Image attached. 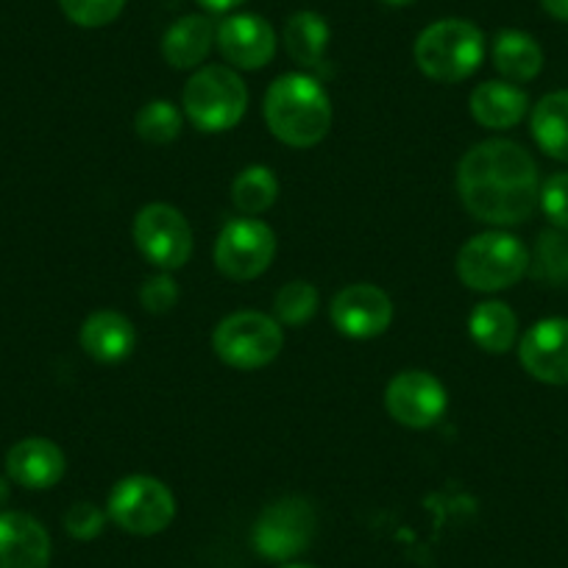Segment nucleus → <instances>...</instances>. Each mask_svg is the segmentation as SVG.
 Returning a JSON list of instances; mask_svg holds the SVG:
<instances>
[{
	"label": "nucleus",
	"instance_id": "nucleus-28",
	"mask_svg": "<svg viewBox=\"0 0 568 568\" xmlns=\"http://www.w3.org/2000/svg\"><path fill=\"white\" fill-rule=\"evenodd\" d=\"M59 7L68 14L70 23L81 29H101L120 18L125 0H59Z\"/></svg>",
	"mask_w": 568,
	"mask_h": 568
},
{
	"label": "nucleus",
	"instance_id": "nucleus-32",
	"mask_svg": "<svg viewBox=\"0 0 568 568\" xmlns=\"http://www.w3.org/2000/svg\"><path fill=\"white\" fill-rule=\"evenodd\" d=\"M195 3H199V7H204L206 12H212V14H226V12H232V9L243 7L245 0H195Z\"/></svg>",
	"mask_w": 568,
	"mask_h": 568
},
{
	"label": "nucleus",
	"instance_id": "nucleus-30",
	"mask_svg": "<svg viewBox=\"0 0 568 568\" xmlns=\"http://www.w3.org/2000/svg\"><path fill=\"white\" fill-rule=\"evenodd\" d=\"M179 302V287H176V278L171 276L168 271L156 273V276L145 278L140 287V304L149 313L154 315H165L176 307Z\"/></svg>",
	"mask_w": 568,
	"mask_h": 568
},
{
	"label": "nucleus",
	"instance_id": "nucleus-19",
	"mask_svg": "<svg viewBox=\"0 0 568 568\" xmlns=\"http://www.w3.org/2000/svg\"><path fill=\"white\" fill-rule=\"evenodd\" d=\"M217 26L212 23L206 14H187V18L176 20L171 29L165 31L162 40V57L171 68L176 70H193L210 57L212 45H215Z\"/></svg>",
	"mask_w": 568,
	"mask_h": 568
},
{
	"label": "nucleus",
	"instance_id": "nucleus-20",
	"mask_svg": "<svg viewBox=\"0 0 568 568\" xmlns=\"http://www.w3.org/2000/svg\"><path fill=\"white\" fill-rule=\"evenodd\" d=\"M494 64L505 81L527 84L544 70V51L527 31L507 29L499 31L494 40Z\"/></svg>",
	"mask_w": 568,
	"mask_h": 568
},
{
	"label": "nucleus",
	"instance_id": "nucleus-24",
	"mask_svg": "<svg viewBox=\"0 0 568 568\" xmlns=\"http://www.w3.org/2000/svg\"><path fill=\"white\" fill-rule=\"evenodd\" d=\"M278 195V179L271 168L251 165L232 182V201L243 215H262L273 206Z\"/></svg>",
	"mask_w": 568,
	"mask_h": 568
},
{
	"label": "nucleus",
	"instance_id": "nucleus-1",
	"mask_svg": "<svg viewBox=\"0 0 568 568\" xmlns=\"http://www.w3.org/2000/svg\"><path fill=\"white\" fill-rule=\"evenodd\" d=\"M457 193L477 221L516 226L538 206V165L518 142L485 140L457 165Z\"/></svg>",
	"mask_w": 568,
	"mask_h": 568
},
{
	"label": "nucleus",
	"instance_id": "nucleus-7",
	"mask_svg": "<svg viewBox=\"0 0 568 568\" xmlns=\"http://www.w3.org/2000/svg\"><path fill=\"white\" fill-rule=\"evenodd\" d=\"M106 516L129 535H160L176 518V496L162 479L134 474L112 488Z\"/></svg>",
	"mask_w": 568,
	"mask_h": 568
},
{
	"label": "nucleus",
	"instance_id": "nucleus-22",
	"mask_svg": "<svg viewBox=\"0 0 568 568\" xmlns=\"http://www.w3.org/2000/svg\"><path fill=\"white\" fill-rule=\"evenodd\" d=\"M329 40V23L318 12H296L284 23V48L302 68H321Z\"/></svg>",
	"mask_w": 568,
	"mask_h": 568
},
{
	"label": "nucleus",
	"instance_id": "nucleus-11",
	"mask_svg": "<svg viewBox=\"0 0 568 568\" xmlns=\"http://www.w3.org/2000/svg\"><path fill=\"white\" fill-rule=\"evenodd\" d=\"M385 407L396 424L409 429H429L449 407V396L438 376L429 371H402L387 382Z\"/></svg>",
	"mask_w": 568,
	"mask_h": 568
},
{
	"label": "nucleus",
	"instance_id": "nucleus-6",
	"mask_svg": "<svg viewBox=\"0 0 568 568\" xmlns=\"http://www.w3.org/2000/svg\"><path fill=\"white\" fill-rule=\"evenodd\" d=\"M212 348L223 363L237 371L265 368L284 348L282 324L256 310H243L215 326Z\"/></svg>",
	"mask_w": 568,
	"mask_h": 568
},
{
	"label": "nucleus",
	"instance_id": "nucleus-21",
	"mask_svg": "<svg viewBox=\"0 0 568 568\" xmlns=\"http://www.w3.org/2000/svg\"><path fill=\"white\" fill-rule=\"evenodd\" d=\"M535 142L546 156L568 165V90L540 98L529 120Z\"/></svg>",
	"mask_w": 568,
	"mask_h": 568
},
{
	"label": "nucleus",
	"instance_id": "nucleus-26",
	"mask_svg": "<svg viewBox=\"0 0 568 568\" xmlns=\"http://www.w3.org/2000/svg\"><path fill=\"white\" fill-rule=\"evenodd\" d=\"M184 118L171 101H151L136 112L134 129L149 145H171L182 134Z\"/></svg>",
	"mask_w": 568,
	"mask_h": 568
},
{
	"label": "nucleus",
	"instance_id": "nucleus-4",
	"mask_svg": "<svg viewBox=\"0 0 568 568\" xmlns=\"http://www.w3.org/2000/svg\"><path fill=\"white\" fill-rule=\"evenodd\" d=\"M529 271V251L516 234L485 232L457 254V276L477 293H499L521 282Z\"/></svg>",
	"mask_w": 568,
	"mask_h": 568
},
{
	"label": "nucleus",
	"instance_id": "nucleus-27",
	"mask_svg": "<svg viewBox=\"0 0 568 568\" xmlns=\"http://www.w3.org/2000/svg\"><path fill=\"white\" fill-rule=\"evenodd\" d=\"M318 291H315V284L310 282H291L284 284L282 291L276 293L273 298V313H276L278 324L287 326H302L318 313Z\"/></svg>",
	"mask_w": 568,
	"mask_h": 568
},
{
	"label": "nucleus",
	"instance_id": "nucleus-3",
	"mask_svg": "<svg viewBox=\"0 0 568 568\" xmlns=\"http://www.w3.org/2000/svg\"><path fill=\"white\" fill-rule=\"evenodd\" d=\"M485 59V37L468 20H438L415 40V64L426 79L457 84L479 70Z\"/></svg>",
	"mask_w": 568,
	"mask_h": 568
},
{
	"label": "nucleus",
	"instance_id": "nucleus-2",
	"mask_svg": "<svg viewBox=\"0 0 568 568\" xmlns=\"http://www.w3.org/2000/svg\"><path fill=\"white\" fill-rule=\"evenodd\" d=\"M265 123L284 145L313 149L332 129V101L313 75H278L265 92Z\"/></svg>",
	"mask_w": 568,
	"mask_h": 568
},
{
	"label": "nucleus",
	"instance_id": "nucleus-23",
	"mask_svg": "<svg viewBox=\"0 0 568 568\" xmlns=\"http://www.w3.org/2000/svg\"><path fill=\"white\" fill-rule=\"evenodd\" d=\"M474 343L488 354L510 352L518 335V318L505 302H483L468 318Z\"/></svg>",
	"mask_w": 568,
	"mask_h": 568
},
{
	"label": "nucleus",
	"instance_id": "nucleus-14",
	"mask_svg": "<svg viewBox=\"0 0 568 568\" xmlns=\"http://www.w3.org/2000/svg\"><path fill=\"white\" fill-rule=\"evenodd\" d=\"M518 359L532 379L568 385V318H544L518 343Z\"/></svg>",
	"mask_w": 568,
	"mask_h": 568
},
{
	"label": "nucleus",
	"instance_id": "nucleus-13",
	"mask_svg": "<svg viewBox=\"0 0 568 568\" xmlns=\"http://www.w3.org/2000/svg\"><path fill=\"white\" fill-rule=\"evenodd\" d=\"M217 51L240 70H260L276 57V31L260 14H229L217 23Z\"/></svg>",
	"mask_w": 568,
	"mask_h": 568
},
{
	"label": "nucleus",
	"instance_id": "nucleus-35",
	"mask_svg": "<svg viewBox=\"0 0 568 568\" xmlns=\"http://www.w3.org/2000/svg\"><path fill=\"white\" fill-rule=\"evenodd\" d=\"M382 3H387V7H407L413 0H382Z\"/></svg>",
	"mask_w": 568,
	"mask_h": 568
},
{
	"label": "nucleus",
	"instance_id": "nucleus-33",
	"mask_svg": "<svg viewBox=\"0 0 568 568\" xmlns=\"http://www.w3.org/2000/svg\"><path fill=\"white\" fill-rule=\"evenodd\" d=\"M540 7H544V12L551 14L555 20L568 23V0H540Z\"/></svg>",
	"mask_w": 568,
	"mask_h": 568
},
{
	"label": "nucleus",
	"instance_id": "nucleus-31",
	"mask_svg": "<svg viewBox=\"0 0 568 568\" xmlns=\"http://www.w3.org/2000/svg\"><path fill=\"white\" fill-rule=\"evenodd\" d=\"M106 527V513L92 501H75L68 513H64V529L70 538L75 540H92L103 532Z\"/></svg>",
	"mask_w": 568,
	"mask_h": 568
},
{
	"label": "nucleus",
	"instance_id": "nucleus-16",
	"mask_svg": "<svg viewBox=\"0 0 568 568\" xmlns=\"http://www.w3.org/2000/svg\"><path fill=\"white\" fill-rule=\"evenodd\" d=\"M7 471L29 490L53 488L64 477V452L48 438H26L9 449Z\"/></svg>",
	"mask_w": 568,
	"mask_h": 568
},
{
	"label": "nucleus",
	"instance_id": "nucleus-17",
	"mask_svg": "<svg viewBox=\"0 0 568 568\" xmlns=\"http://www.w3.org/2000/svg\"><path fill=\"white\" fill-rule=\"evenodd\" d=\"M81 348L98 363H123L134 352V324L123 313L114 310H98L81 324L79 332Z\"/></svg>",
	"mask_w": 568,
	"mask_h": 568
},
{
	"label": "nucleus",
	"instance_id": "nucleus-18",
	"mask_svg": "<svg viewBox=\"0 0 568 568\" xmlns=\"http://www.w3.org/2000/svg\"><path fill=\"white\" fill-rule=\"evenodd\" d=\"M471 114L485 129H513L529 112V95L513 81H485L471 92Z\"/></svg>",
	"mask_w": 568,
	"mask_h": 568
},
{
	"label": "nucleus",
	"instance_id": "nucleus-12",
	"mask_svg": "<svg viewBox=\"0 0 568 568\" xmlns=\"http://www.w3.org/2000/svg\"><path fill=\"white\" fill-rule=\"evenodd\" d=\"M332 324L352 341H371L393 324V302L376 284H348L332 298Z\"/></svg>",
	"mask_w": 568,
	"mask_h": 568
},
{
	"label": "nucleus",
	"instance_id": "nucleus-15",
	"mask_svg": "<svg viewBox=\"0 0 568 568\" xmlns=\"http://www.w3.org/2000/svg\"><path fill=\"white\" fill-rule=\"evenodd\" d=\"M51 535L29 513H0V568H48Z\"/></svg>",
	"mask_w": 568,
	"mask_h": 568
},
{
	"label": "nucleus",
	"instance_id": "nucleus-5",
	"mask_svg": "<svg viewBox=\"0 0 568 568\" xmlns=\"http://www.w3.org/2000/svg\"><path fill=\"white\" fill-rule=\"evenodd\" d=\"M245 109H248L245 81L223 64H206L195 70L184 87V112L195 129L206 134L234 129L243 120Z\"/></svg>",
	"mask_w": 568,
	"mask_h": 568
},
{
	"label": "nucleus",
	"instance_id": "nucleus-10",
	"mask_svg": "<svg viewBox=\"0 0 568 568\" xmlns=\"http://www.w3.org/2000/svg\"><path fill=\"white\" fill-rule=\"evenodd\" d=\"M215 267L234 282H251L271 267L276 256V234L256 217H237L221 229L215 240Z\"/></svg>",
	"mask_w": 568,
	"mask_h": 568
},
{
	"label": "nucleus",
	"instance_id": "nucleus-25",
	"mask_svg": "<svg viewBox=\"0 0 568 568\" xmlns=\"http://www.w3.org/2000/svg\"><path fill=\"white\" fill-rule=\"evenodd\" d=\"M529 267L540 282L557 284V287L568 284V232L549 229L540 234L529 256Z\"/></svg>",
	"mask_w": 568,
	"mask_h": 568
},
{
	"label": "nucleus",
	"instance_id": "nucleus-34",
	"mask_svg": "<svg viewBox=\"0 0 568 568\" xmlns=\"http://www.w3.org/2000/svg\"><path fill=\"white\" fill-rule=\"evenodd\" d=\"M9 501V485H7V479H0V507L7 505Z\"/></svg>",
	"mask_w": 568,
	"mask_h": 568
},
{
	"label": "nucleus",
	"instance_id": "nucleus-8",
	"mask_svg": "<svg viewBox=\"0 0 568 568\" xmlns=\"http://www.w3.org/2000/svg\"><path fill=\"white\" fill-rule=\"evenodd\" d=\"M315 529H318L315 507L304 496H282L260 513L251 544L265 560L287 562L313 544Z\"/></svg>",
	"mask_w": 568,
	"mask_h": 568
},
{
	"label": "nucleus",
	"instance_id": "nucleus-29",
	"mask_svg": "<svg viewBox=\"0 0 568 568\" xmlns=\"http://www.w3.org/2000/svg\"><path fill=\"white\" fill-rule=\"evenodd\" d=\"M538 204L551 226L568 232V173H555V176L546 179Z\"/></svg>",
	"mask_w": 568,
	"mask_h": 568
},
{
	"label": "nucleus",
	"instance_id": "nucleus-9",
	"mask_svg": "<svg viewBox=\"0 0 568 568\" xmlns=\"http://www.w3.org/2000/svg\"><path fill=\"white\" fill-rule=\"evenodd\" d=\"M134 243L140 254L160 271H179L193 256V229L171 204L142 206L134 217Z\"/></svg>",
	"mask_w": 568,
	"mask_h": 568
},
{
	"label": "nucleus",
	"instance_id": "nucleus-36",
	"mask_svg": "<svg viewBox=\"0 0 568 568\" xmlns=\"http://www.w3.org/2000/svg\"><path fill=\"white\" fill-rule=\"evenodd\" d=\"M282 568H315V566H307V562H287V566Z\"/></svg>",
	"mask_w": 568,
	"mask_h": 568
}]
</instances>
